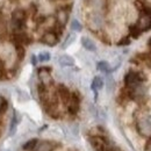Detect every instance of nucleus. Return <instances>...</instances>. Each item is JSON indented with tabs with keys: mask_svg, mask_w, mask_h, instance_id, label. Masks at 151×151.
<instances>
[{
	"mask_svg": "<svg viewBox=\"0 0 151 151\" xmlns=\"http://www.w3.org/2000/svg\"><path fill=\"white\" fill-rule=\"evenodd\" d=\"M58 38L59 37L57 36L54 32L48 30V32H45V33L43 34V36H42V38H41V41H42V43H44V44H47V45H49V47H54V45H56L57 44Z\"/></svg>",
	"mask_w": 151,
	"mask_h": 151,
	"instance_id": "obj_8",
	"label": "nucleus"
},
{
	"mask_svg": "<svg viewBox=\"0 0 151 151\" xmlns=\"http://www.w3.org/2000/svg\"><path fill=\"white\" fill-rule=\"evenodd\" d=\"M90 143L93 147L95 151H107L108 149V142L105 137L95 135V136H91L90 137Z\"/></svg>",
	"mask_w": 151,
	"mask_h": 151,
	"instance_id": "obj_4",
	"label": "nucleus"
},
{
	"mask_svg": "<svg viewBox=\"0 0 151 151\" xmlns=\"http://www.w3.org/2000/svg\"><path fill=\"white\" fill-rule=\"evenodd\" d=\"M80 94L78 92H71V98H70V102L66 105L68 107V112L70 115H77L80 108Z\"/></svg>",
	"mask_w": 151,
	"mask_h": 151,
	"instance_id": "obj_3",
	"label": "nucleus"
},
{
	"mask_svg": "<svg viewBox=\"0 0 151 151\" xmlns=\"http://www.w3.org/2000/svg\"><path fill=\"white\" fill-rule=\"evenodd\" d=\"M68 20H69V11H66V9H64V8H60V9L57 11V13H56L57 24L64 27V26L66 24Z\"/></svg>",
	"mask_w": 151,
	"mask_h": 151,
	"instance_id": "obj_10",
	"label": "nucleus"
},
{
	"mask_svg": "<svg viewBox=\"0 0 151 151\" xmlns=\"http://www.w3.org/2000/svg\"><path fill=\"white\" fill-rule=\"evenodd\" d=\"M136 24L138 26V28L141 29L142 33L148 32L151 29V15H139V18L137 20Z\"/></svg>",
	"mask_w": 151,
	"mask_h": 151,
	"instance_id": "obj_7",
	"label": "nucleus"
},
{
	"mask_svg": "<svg viewBox=\"0 0 151 151\" xmlns=\"http://www.w3.org/2000/svg\"><path fill=\"white\" fill-rule=\"evenodd\" d=\"M56 94L58 96V99L62 100V102L64 105H68L70 102V98H71V92L69 91V88L64 85H58L56 90Z\"/></svg>",
	"mask_w": 151,
	"mask_h": 151,
	"instance_id": "obj_6",
	"label": "nucleus"
},
{
	"mask_svg": "<svg viewBox=\"0 0 151 151\" xmlns=\"http://www.w3.org/2000/svg\"><path fill=\"white\" fill-rule=\"evenodd\" d=\"M136 128L139 135L142 136H151V119L150 117H141L137 120Z\"/></svg>",
	"mask_w": 151,
	"mask_h": 151,
	"instance_id": "obj_2",
	"label": "nucleus"
},
{
	"mask_svg": "<svg viewBox=\"0 0 151 151\" xmlns=\"http://www.w3.org/2000/svg\"><path fill=\"white\" fill-rule=\"evenodd\" d=\"M38 141L36 139V138H34V139H29L28 142H26L24 144H23V150H27V151H29V150H33L34 148H35V145H36V143H37Z\"/></svg>",
	"mask_w": 151,
	"mask_h": 151,
	"instance_id": "obj_16",
	"label": "nucleus"
},
{
	"mask_svg": "<svg viewBox=\"0 0 151 151\" xmlns=\"http://www.w3.org/2000/svg\"><path fill=\"white\" fill-rule=\"evenodd\" d=\"M145 151H151V137H149V139L145 144Z\"/></svg>",
	"mask_w": 151,
	"mask_h": 151,
	"instance_id": "obj_25",
	"label": "nucleus"
},
{
	"mask_svg": "<svg viewBox=\"0 0 151 151\" xmlns=\"http://www.w3.org/2000/svg\"><path fill=\"white\" fill-rule=\"evenodd\" d=\"M81 44H83V47H84L86 50H88V51H95V50H96V47H95L94 42H93L92 40H90L88 37L81 38Z\"/></svg>",
	"mask_w": 151,
	"mask_h": 151,
	"instance_id": "obj_12",
	"label": "nucleus"
},
{
	"mask_svg": "<svg viewBox=\"0 0 151 151\" xmlns=\"http://www.w3.org/2000/svg\"><path fill=\"white\" fill-rule=\"evenodd\" d=\"M7 108H8V102H7V100L1 98V101H0V115L6 113Z\"/></svg>",
	"mask_w": 151,
	"mask_h": 151,
	"instance_id": "obj_19",
	"label": "nucleus"
},
{
	"mask_svg": "<svg viewBox=\"0 0 151 151\" xmlns=\"http://www.w3.org/2000/svg\"><path fill=\"white\" fill-rule=\"evenodd\" d=\"M58 62H59V64H60L62 66H72V65L75 64L73 58L68 56V55H62V56L59 57Z\"/></svg>",
	"mask_w": 151,
	"mask_h": 151,
	"instance_id": "obj_13",
	"label": "nucleus"
},
{
	"mask_svg": "<svg viewBox=\"0 0 151 151\" xmlns=\"http://www.w3.org/2000/svg\"><path fill=\"white\" fill-rule=\"evenodd\" d=\"M28 12H29L30 14H33V15H36V13H37V6H36L35 4H32Z\"/></svg>",
	"mask_w": 151,
	"mask_h": 151,
	"instance_id": "obj_24",
	"label": "nucleus"
},
{
	"mask_svg": "<svg viewBox=\"0 0 151 151\" xmlns=\"http://www.w3.org/2000/svg\"><path fill=\"white\" fill-rule=\"evenodd\" d=\"M129 34H130V36H132V38H138L141 36L142 32H141V29L138 28V26H137L136 23H134V24H130V26H129Z\"/></svg>",
	"mask_w": 151,
	"mask_h": 151,
	"instance_id": "obj_15",
	"label": "nucleus"
},
{
	"mask_svg": "<svg viewBox=\"0 0 151 151\" xmlns=\"http://www.w3.org/2000/svg\"><path fill=\"white\" fill-rule=\"evenodd\" d=\"M27 18H28V12L22 9V8L14 9L12 12V20L13 21H27Z\"/></svg>",
	"mask_w": 151,
	"mask_h": 151,
	"instance_id": "obj_11",
	"label": "nucleus"
},
{
	"mask_svg": "<svg viewBox=\"0 0 151 151\" xmlns=\"http://www.w3.org/2000/svg\"><path fill=\"white\" fill-rule=\"evenodd\" d=\"M96 68H98V70H100L102 72H109V64L107 62H105V60L99 62L96 64Z\"/></svg>",
	"mask_w": 151,
	"mask_h": 151,
	"instance_id": "obj_18",
	"label": "nucleus"
},
{
	"mask_svg": "<svg viewBox=\"0 0 151 151\" xmlns=\"http://www.w3.org/2000/svg\"><path fill=\"white\" fill-rule=\"evenodd\" d=\"M128 44H130V37L129 36H124L117 42V45H128Z\"/></svg>",
	"mask_w": 151,
	"mask_h": 151,
	"instance_id": "obj_23",
	"label": "nucleus"
},
{
	"mask_svg": "<svg viewBox=\"0 0 151 151\" xmlns=\"http://www.w3.org/2000/svg\"><path fill=\"white\" fill-rule=\"evenodd\" d=\"M6 21L4 19H0V38H4L6 36Z\"/></svg>",
	"mask_w": 151,
	"mask_h": 151,
	"instance_id": "obj_20",
	"label": "nucleus"
},
{
	"mask_svg": "<svg viewBox=\"0 0 151 151\" xmlns=\"http://www.w3.org/2000/svg\"><path fill=\"white\" fill-rule=\"evenodd\" d=\"M14 45H15V52H17V55H18V58H19V59H22V58L24 57V52H26L24 45H22V44H14Z\"/></svg>",
	"mask_w": 151,
	"mask_h": 151,
	"instance_id": "obj_17",
	"label": "nucleus"
},
{
	"mask_svg": "<svg viewBox=\"0 0 151 151\" xmlns=\"http://www.w3.org/2000/svg\"><path fill=\"white\" fill-rule=\"evenodd\" d=\"M91 87H92V90L94 91L95 94H96V92L104 87V80H102V78L101 77H94Z\"/></svg>",
	"mask_w": 151,
	"mask_h": 151,
	"instance_id": "obj_14",
	"label": "nucleus"
},
{
	"mask_svg": "<svg viewBox=\"0 0 151 151\" xmlns=\"http://www.w3.org/2000/svg\"><path fill=\"white\" fill-rule=\"evenodd\" d=\"M32 63H33V64H36V57L35 56L32 57Z\"/></svg>",
	"mask_w": 151,
	"mask_h": 151,
	"instance_id": "obj_26",
	"label": "nucleus"
},
{
	"mask_svg": "<svg viewBox=\"0 0 151 151\" xmlns=\"http://www.w3.org/2000/svg\"><path fill=\"white\" fill-rule=\"evenodd\" d=\"M147 80L145 75L142 71H129L124 76V85L127 88H137L143 86V83Z\"/></svg>",
	"mask_w": 151,
	"mask_h": 151,
	"instance_id": "obj_1",
	"label": "nucleus"
},
{
	"mask_svg": "<svg viewBox=\"0 0 151 151\" xmlns=\"http://www.w3.org/2000/svg\"><path fill=\"white\" fill-rule=\"evenodd\" d=\"M149 47H150V48H151V38H150V40H149Z\"/></svg>",
	"mask_w": 151,
	"mask_h": 151,
	"instance_id": "obj_27",
	"label": "nucleus"
},
{
	"mask_svg": "<svg viewBox=\"0 0 151 151\" xmlns=\"http://www.w3.org/2000/svg\"><path fill=\"white\" fill-rule=\"evenodd\" d=\"M49 59H50L49 52H41L38 55V60H41V62H48Z\"/></svg>",
	"mask_w": 151,
	"mask_h": 151,
	"instance_id": "obj_22",
	"label": "nucleus"
},
{
	"mask_svg": "<svg viewBox=\"0 0 151 151\" xmlns=\"http://www.w3.org/2000/svg\"><path fill=\"white\" fill-rule=\"evenodd\" d=\"M51 68H48V66H43V68H40L37 71L38 78L41 80V83L45 86H49L52 84V78H51Z\"/></svg>",
	"mask_w": 151,
	"mask_h": 151,
	"instance_id": "obj_5",
	"label": "nucleus"
},
{
	"mask_svg": "<svg viewBox=\"0 0 151 151\" xmlns=\"http://www.w3.org/2000/svg\"><path fill=\"white\" fill-rule=\"evenodd\" d=\"M71 28H72L75 32H80L83 27H81V24H80L77 20H73V21H72V23H71Z\"/></svg>",
	"mask_w": 151,
	"mask_h": 151,
	"instance_id": "obj_21",
	"label": "nucleus"
},
{
	"mask_svg": "<svg viewBox=\"0 0 151 151\" xmlns=\"http://www.w3.org/2000/svg\"><path fill=\"white\" fill-rule=\"evenodd\" d=\"M55 143L50 142V141H41L37 142L35 148L32 151H54L55 150Z\"/></svg>",
	"mask_w": 151,
	"mask_h": 151,
	"instance_id": "obj_9",
	"label": "nucleus"
}]
</instances>
